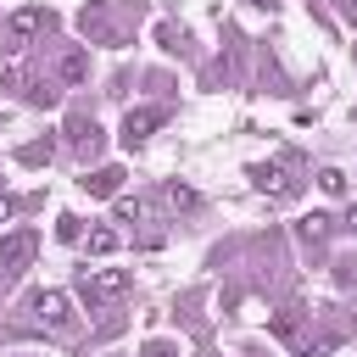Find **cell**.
<instances>
[{"mask_svg": "<svg viewBox=\"0 0 357 357\" xmlns=\"http://www.w3.org/2000/svg\"><path fill=\"white\" fill-rule=\"evenodd\" d=\"M128 268H84L78 273V296L89 301V307H106V301H123L128 296Z\"/></svg>", "mask_w": 357, "mask_h": 357, "instance_id": "6da1fadb", "label": "cell"}, {"mask_svg": "<svg viewBox=\"0 0 357 357\" xmlns=\"http://www.w3.org/2000/svg\"><path fill=\"white\" fill-rule=\"evenodd\" d=\"M33 257H39V234H33V229H11V234H0V279H22Z\"/></svg>", "mask_w": 357, "mask_h": 357, "instance_id": "7a4b0ae2", "label": "cell"}, {"mask_svg": "<svg viewBox=\"0 0 357 357\" xmlns=\"http://www.w3.org/2000/svg\"><path fill=\"white\" fill-rule=\"evenodd\" d=\"M0 89H11V95H22L28 106H56V89L45 84V78H33L22 61H11L6 73H0Z\"/></svg>", "mask_w": 357, "mask_h": 357, "instance_id": "3957f363", "label": "cell"}, {"mask_svg": "<svg viewBox=\"0 0 357 357\" xmlns=\"http://www.w3.org/2000/svg\"><path fill=\"white\" fill-rule=\"evenodd\" d=\"M50 22H56V17H50L45 6H22V11H11V22H6V39L22 50V45H33L39 33H50Z\"/></svg>", "mask_w": 357, "mask_h": 357, "instance_id": "277c9868", "label": "cell"}, {"mask_svg": "<svg viewBox=\"0 0 357 357\" xmlns=\"http://www.w3.org/2000/svg\"><path fill=\"white\" fill-rule=\"evenodd\" d=\"M162 117H167L162 106H134V112L123 117V145H128V151H134V145H145V139L162 128Z\"/></svg>", "mask_w": 357, "mask_h": 357, "instance_id": "5b68a950", "label": "cell"}, {"mask_svg": "<svg viewBox=\"0 0 357 357\" xmlns=\"http://www.w3.org/2000/svg\"><path fill=\"white\" fill-rule=\"evenodd\" d=\"M33 312H39L56 335H67V329H73V301H67L61 290H39V296H33Z\"/></svg>", "mask_w": 357, "mask_h": 357, "instance_id": "8992f818", "label": "cell"}, {"mask_svg": "<svg viewBox=\"0 0 357 357\" xmlns=\"http://www.w3.org/2000/svg\"><path fill=\"white\" fill-rule=\"evenodd\" d=\"M251 184H257L262 195H279V201H290V195H296V178H290L279 162H257V167H251Z\"/></svg>", "mask_w": 357, "mask_h": 357, "instance_id": "52a82bcc", "label": "cell"}, {"mask_svg": "<svg viewBox=\"0 0 357 357\" xmlns=\"http://www.w3.org/2000/svg\"><path fill=\"white\" fill-rule=\"evenodd\" d=\"M67 145L84 151V156H95V151H100V128H95L89 117H73V123H67Z\"/></svg>", "mask_w": 357, "mask_h": 357, "instance_id": "ba28073f", "label": "cell"}, {"mask_svg": "<svg viewBox=\"0 0 357 357\" xmlns=\"http://www.w3.org/2000/svg\"><path fill=\"white\" fill-rule=\"evenodd\" d=\"M78 184H84V195H117V190H123V167H95V173H84Z\"/></svg>", "mask_w": 357, "mask_h": 357, "instance_id": "9c48e42d", "label": "cell"}, {"mask_svg": "<svg viewBox=\"0 0 357 357\" xmlns=\"http://www.w3.org/2000/svg\"><path fill=\"white\" fill-rule=\"evenodd\" d=\"M56 78H61V84H84V78H89V50H67V56L56 61Z\"/></svg>", "mask_w": 357, "mask_h": 357, "instance_id": "30bf717a", "label": "cell"}, {"mask_svg": "<svg viewBox=\"0 0 357 357\" xmlns=\"http://www.w3.org/2000/svg\"><path fill=\"white\" fill-rule=\"evenodd\" d=\"M50 156H56V145H50V139H28V145L17 151V162H22V167H45Z\"/></svg>", "mask_w": 357, "mask_h": 357, "instance_id": "8fae6325", "label": "cell"}, {"mask_svg": "<svg viewBox=\"0 0 357 357\" xmlns=\"http://www.w3.org/2000/svg\"><path fill=\"white\" fill-rule=\"evenodd\" d=\"M117 251V229H89V257H112Z\"/></svg>", "mask_w": 357, "mask_h": 357, "instance_id": "7c38bea8", "label": "cell"}, {"mask_svg": "<svg viewBox=\"0 0 357 357\" xmlns=\"http://www.w3.org/2000/svg\"><path fill=\"white\" fill-rule=\"evenodd\" d=\"M318 190H324V195H340V190H346V173H340V167H324V173H318Z\"/></svg>", "mask_w": 357, "mask_h": 357, "instance_id": "4fadbf2b", "label": "cell"}, {"mask_svg": "<svg viewBox=\"0 0 357 357\" xmlns=\"http://www.w3.org/2000/svg\"><path fill=\"white\" fill-rule=\"evenodd\" d=\"M56 240H84V223H78L73 212H61V218H56Z\"/></svg>", "mask_w": 357, "mask_h": 357, "instance_id": "5bb4252c", "label": "cell"}, {"mask_svg": "<svg viewBox=\"0 0 357 357\" xmlns=\"http://www.w3.org/2000/svg\"><path fill=\"white\" fill-rule=\"evenodd\" d=\"M324 234H329V218H324V212L301 218V240H324Z\"/></svg>", "mask_w": 357, "mask_h": 357, "instance_id": "9a60e30c", "label": "cell"}, {"mask_svg": "<svg viewBox=\"0 0 357 357\" xmlns=\"http://www.w3.org/2000/svg\"><path fill=\"white\" fill-rule=\"evenodd\" d=\"M139 218H145V206L128 201V195H117V223H139Z\"/></svg>", "mask_w": 357, "mask_h": 357, "instance_id": "2e32d148", "label": "cell"}, {"mask_svg": "<svg viewBox=\"0 0 357 357\" xmlns=\"http://www.w3.org/2000/svg\"><path fill=\"white\" fill-rule=\"evenodd\" d=\"M167 201H173V206H195V190H190V184H167Z\"/></svg>", "mask_w": 357, "mask_h": 357, "instance_id": "e0dca14e", "label": "cell"}, {"mask_svg": "<svg viewBox=\"0 0 357 357\" xmlns=\"http://www.w3.org/2000/svg\"><path fill=\"white\" fill-rule=\"evenodd\" d=\"M139 357H178V351H173L167 340H145V346H139Z\"/></svg>", "mask_w": 357, "mask_h": 357, "instance_id": "ac0fdd59", "label": "cell"}, {"mask_svg": "<svg viewBox=\"0 0 357 357\" xmlns=\"http://www.w3.org/2000/svg\"><path fill=\"white\" fill-rule=\"evenodd\" d=\"M11 212H17V201H11V195H0V223H6Z\"/></svg>", "mask_w": 357, "mask_h": 357, "instance_id": "d6986e66", "label": "cell"}, {"mask_svg": "<svg viewBox=\"0 0 357 357\" xmlns=\"http://www.w3.org/2000/svg\"><path fill=\"white\" fill-rule=\"evenodd\" d=\"M346 229H357V206H351V212H346Z\"/></svg>", "mask_w": 357, "mask_h": 357, "instance_id": "ffe728a7", "label": "cell"}, {"mask_svg": "<svg viewBox=\"0 0 357 357\" xmlns=\"http://www.w3.org/2000/svg\"><path fill=\"white\" fill-rule=\"evenodd\" d=\"M346 17H351V22H357V0H346Z\"/></svg>", "mask_w": 357, "mask_h": 357, "instance_id": "44dd1931", "label": "cell"}]
</instances>
